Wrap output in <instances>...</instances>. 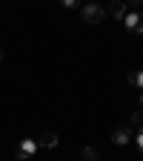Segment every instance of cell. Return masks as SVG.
Returning <instances> with one entry per match:
<instances>
[{
    "label": "cell",
    "instance_id": "6da1fadb",
    "mask_svg": "<svg viewBox=\"0 0 143 161\" xmlns=\"http://www.w3.org/2000/svg\"><path fill=\"white\" fill-rule=\"evenodd\" d=\"M40 153V144H37V138H23L17 144V150H14V155L20 158V161H29V158H34Z\"/></svg>",
    "mask_w": 143,
    "mask_h": 161
},
{
    "label": "cell",
    "instance_id": "7a4b0ae2",
    "mask_svg": "<svg viewBox=\"0 0 143 161\" xmlns=\"http://www.w3.org/2000/svg\"><path fill=\"white\" fill-rule=\"evenodd\" d=\"M80 14H83L86 23H100V20L106 17V9L100 3H83V6H80Z\"/></svg>",
    "mask_w": 143,
    "mask_h": 161
},
{
    "label": "cell",
    "instance_id": "3957f363",
    "mask_svg": "<svg viewBox=\"0 0 143 161\" xmlns=\"http://www.w3.org/2000/svg\"><path fill=\"white\" fill-rule=\"evenodd\" d=\"M123 23H126V29H129L132 35H143V12H137V9L126 12Z\"/></svg>",
    "mask_w": 143,
    "mask_h": 161
},
{
    "label": "cell",
    "instance_id": "277c9868",
    "mask_svg": "<svg viewBox=\"0 0 143 161\" xmlns=\"http://www.w3.org/2000/svg\"><path fill=\"white\" fill-rule=\"evenodd\" d=\"M132 138H135V130H129V127H117L115 132H112V141L115 144H132Z\"/></svg>",
    "mask_w": 143,
    "mask_h": 161
},
{
    "label": "cell",
    "instance_id": "5b68a950",
    "mask_svg": "<svg viewBox=\"0 0 143 161\" xmlns=\"http://www.w3.org/2000/svg\"><path fill=\"white\" fill-rule=\"evenodd\" d=\"M126 12H129V6L123 3V0H112V3H109V14H112L115 20H123Z\"/></svg>",
    "mask_w": 143,
    "mask_h": 161
},
{
    "label": "cell",
    "instance_id": "8992f818",
    "mask_svg": "<svg viewBox=\"0 0 143 161\" xmlns=\"http://www.w3.org/2000/svg\"><path fill=\"white\" fill-rule=\"evenodd\" d=\"M37 144H40V150H52V147H57V135L43 132V135H37Z\"/></svg>",
    "mask_w": 143,
    "mask_h": 161
},
{
    "label": "cell",
    "instance_id": "52a82bcc",
    "mask_svg": "<svg viewBox=\"0 0 143 161\" xmlns=\"http://www.w3.org/2000/svg\"><path fill=\"white\" fill-rule=\"evenodd\" d=\"M126 80L132 86H137V89H143V69H132L129 75H126Z\"/></svg>",
    "mask_w": 143,
    "mask_h": 161
},
{
    "label": "cell",
    "instance_id": "ba28073f",
    "mask_svg": "<svg viewBox=\"0 0 143 161\" xmlns=\"http://www.w3.org/2000/svg\"><path fill=\"white\" fill-rule=\"evenodd\" d=\"M126 127H129V130H135V132H137V130H143V109H140V112H132V118H129V124H126Z\"/></svg>",
    "mask_w": 143,
    "mask_h": 161
},
{
    "label": "cell",
    "instance_id": "9c48e42d",
    "mask_svg": "<svg viewBox=\"0 0 143 161\" xmlns=\"http://www.w3.org/2000/svg\"><path fill=\"white\" fill-rule=\"evenodd\" d=\"M80 161H97V150H92V147H86L83 153H80Z\"/></svg>",
    "mask_w": 143,
    "mask_h": 161
},
{
    "label": "cell",
    "instance_id": "30bf717a",
    "mask_svg": "<svg viewBox=\"0 0 143 161\" xmlns=\"http://www.w3.org/2000/svg\"><path fill=\"white\" fill-rule=\"evenodd\" d=\"M132 141H135V147H137V150H140V153H143V130H137V132H135V138H132Z\"/></svg>",
    "mask_w": 143,
    "mask_h": 161
},
{
    "label": "cell",
    "instance_id": "8fae6325",
    "mask_svg": "<svg viewBox=\"0 0 143 161\" xmlns=\"http://www.w3.org/2000/svg\"><path fill=\"white\" fill-rule=\"evenodd\" d=\"M60 6H63V9H77L80 0H60Z\"/></svg>",
    "mask_w": 143,
    "mask_h": 161
},
{
    "label": "cell",
    "instance_id": "7c38bea8",
    "mask_svg": "<svg viewBox=\"0 0 143 161\" xmlns=\"http://www.w3.org/2000/svg\"><path fill=\"white\" fill-rule=\"evenodd\" d=\"M123 3H126V6H140L143 0H123Z\"/></svg>",
    "mask_w": 143,
    "mask_h": 161
},
{
    "label": "cell",
    "instance_id": "4fadbf2b",
    "mask_svg": "<svg viewBox=\"0 0 143 161\" xmlns=\"http://www.w3.org/2000/svg\"><path fill=\"white\" fill-rule=\"evenodd\" d=\"M140 107H143V89H140Z\"/></svg>",
    "mask_w": 143,
    "mask_h": 161
},
{
    "label": "cell",
    "instance_id": "5bb4252c",
    "mask_svg": "<svg viewBox=\"0 0 143 161\" xmlns=\"http://www.w3.org/2000/svg\"><path fill=\"white\" fill-rule=\"evenodd\" d=\"M0 60H3V49H0Z\"/></svg>",
    "mask_w": 143,
    "mask_h": 161
}]
</instances>
